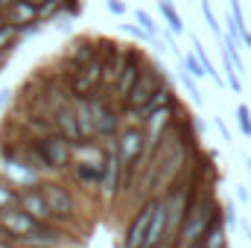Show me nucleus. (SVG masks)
Returning a JSON list of instances; mask_svg holds the SVG:
<instances>
[{
    "mask_svg": "<svg viewBox=\"0 0 251 248\" xmlns=\"http://www.w3.org/2000/svg\"><path fill=\"white\" fill-rule=\"evenodd\" d=\"M216 207H219V201L213 198V190H204L201 198H199V204H196V210L181 222V228H178V234H176V246L178 248L201 246V237H204V231H207L210 216H213Z\"/></svg>",
    "mask_w": 251,
    "mask_h": 248,
    "instance_id": "f257e3e1",
    "label": "nucleus"
},
{
    "mask_svg": "<svg viewBox=\"0 0 251 248\" xmlns=\"http://www.w3.org/2000/svg\"><path fill=\"white\" fill-rule=\"evenodd\" d=\"M38 187H41V193H44V198H47V204L53 210V222H62V225H67L73 231L76 222L82 219L79 216V201H76L73 190L64 187L59 178H44Z\"/></svg>",
    "mask_w": 251,
    "mask_h": 248,
    "instance_id": "f03ea898",
    "label": "nucleus"
},
{
    "mask_svg": "<svg viewBox=\"0 0 251 248\" xmlns=\"http://www.w3.org/2000/svg\"><path fill=\"white\" fill-rule=\"evenodd\" d=\"M170 82V76H167V67L161 62H152V59H146L143 62V70H140V76H137V82H134V88L128 91V97H126L123 105H128V108H143L164 85ZM120 105V108H123Z\"/></svg>",
    "mask_w": 251,
    "mask_h": 248,
    "instance_id": "7ed1b4c3",
    "label": "nucleus"
},
{
    "mask_svg": "<svg viewBox=\"0 0 251 248\" xmlns=\"http://www.w3.org/2000/svg\"><path fill=\"white\" fill-rule=\"evenodd\" d=\"M32 143H35L38 155L44 158V164L50 167V173L56 178L70 173V167H73V143H67L59 131L44 134V137H32Z\"/></svg>",
    "mask_w": 251,
    "mask_h": 248,
    "instance_id": "20e7f679",
    "label": "nucleus"
},
{
    "mask_svg": "<svg viewBox=\"0 0 251 248\" xmlns=\"http://www.w3.org/2000/svg\"><path fill=\"white\" fill-rule=\"evenodd\" d=\"M102 146H105V170H102L100 196H102L105 204H111L114 198L123 196V161H120L117 137H114V140H102Z\"/></svg>",
    "mask_w": 251,
    "mask_h": 248,
    "instance_id": "39448f33",
    "label": "nucleus"
},
{
    "mask_svg": "<svg viewBox=\"0 0 251 248\" xmlns=\"http://www.w3.org/2000/svg\"><path fill=\"white\" fill-rule=\"evenodd\" d=\"M143 62H146V53H143L137 44L123 47V70H120V79H117V85L108 91L111 102H117V105L126 102L128 91L134 88V82H137V76H140V70H143Z\"/></svg>",
    "mask_w": 251,
    "mask_h": 248,
    "instance_id": "423d86ee",
    "label": "nucleus"
},
{
    "mask_svg": "<svg viewBox=\"0 0 251 248\" xmlns=\"http://www.w3.org/2000/svg\"><path fill=\"white\" fill-rule=\"evenodd\" d=\"M97 59V38H91V35H79V38H73L70 44H67V50L62 53V59H59V76H67V73H76V70H82L85 64H91Z\"/></svg>",
    "mask_w": 251,
    "mask_h": 248,
    "instance_id": "0eeeda50",
    "label": "nucleus"
},
{
    "mask_svg": "<svg viewBox=\"0 0 251 248\" xmlns=\"http://www.w3.org/2000/svg\"><path fill=\"white\" fill-rule=\"evenodd\" d=\"M41 228V222H35L29 213H24L18 204L0 210V240L6 243H18L21 237H29Z\"/></svg>",
    "mask_w": 251,
    "mask_h": 248,
    "instance_id": "6e6552de",
    "label": "nucleus"
},
{
    "mask_svg": "<svg viewBox=\"0 0 251 248\" xmlns=\"http://www.w3.org/2000/svg\"><path fill=\"white\" fill-rule=\"evenodd\" d=\"M155 207H158V198H149L143 201L134 213H131V222L123 234V248H143V240H146V231L152 225V216H155Z\"/></svg>",
    "mask_w": 251,
    "mask_h": 248,
    "instance_id": "1a4fd4ad",
    "label": "nucleus"
},
{
    "mask_svg": "<svg viewBox=\"0 0 251 248\" xmlns=\"http://www.w3.org/2000/svg\"><path fill=\"white\" fill-rule=\"evenodd\" d=\"M18 207L24 213H29L35 222H53V210H50V204H47V198H44L38 184L18 190Z\"/></svg>",
    "mask_w": 251,
    "mask_h": 248,
    "instance_id": "9d476101",
    "label": "nucleus"
},
{
    "mask_svg": "<svg viewBox=\"0 0 251 248\" xmlns=\"http://www.w3.org/2000/svg\"><path fill=\"white\" fill-rule=\"evenodd\" d=\"M50 117H53V125H56V131L62 134L67 143H73V146L85 143V140H82V131H79V120H76V108H73V99H70L67 105H62L59 111H53Z\"/></svg>",
    "mask_w": 251,
    "mask_h": 248,
    "instance_id": "9b49d317",
    "label": "nucleus"
},
{
    "mask_svg": "<svg viewBox=\"0 0 251 248\" xmlns=\"http://www.w3.org/2000/svg\"><path fill=\"white\" fill-rule=\"evenodd\" d=\"M201 248H228V234H225V216H222V204L213 210L210 225L201 237Z\"/></svg>",
    "mask_w": 251,
    "mask_h": 248,
    "instance_id": "f8f14e48",
    "label": "nucleus"
},
{
    "mask_svg": "<svg viewBox=\"0 0 251 248\" xmlns=\"http://www.w3.org/2000/svg\"><path fill=\"white\" fill-rule=\"evenodd\" d=\"M73 108H76V120H79L82 140H85V143H94V140H97V131H94V117H91L88 99H73Z\"/></svg>",
    "mask_w": 251,
    "mask_h": 248,
    "instance_id": "ddd939ff",
    "label": "nucleus"
},
{
    "mask_svg": "<svg viewBox=\"0 0 251 248\" xmlns=\"http://www.w3.org/2000/svg\"><path fill=\"white\" fill-rule=\"evenodd\" d=\"M176 99H178V97H176V88H173V82H167V85H164V88H161V91H158V94H155L143 108H140L143 123H146V117H149V114H155L158 108H164V105H170V102H176Z\"/></svg>",
    "mask_w": 251,
    "mask_h": 248,
    "instance_id": "4468645a",
    "label": "nucleus"
},
{
    "mask_svg": "<svg viewBox=\"0 0 251 248\" xmlns=\"http://www.w3.org/2000/svg\"><path fill=\"white\" fill-rule=\"evenodd\" d=\"M158 12H161L167 29H170L173 35H181V32H184V18H181V12L176 9L173 0H158Z\"/></svg>",
    "mask_w": 251,
    "mask_h": 248,
    "instance_id": "2eb2a0df",
    "label": "nucleus"
},
{
    "mask_svg": "<svg viewBox=\"0 0 251 248\" xmlns=\"http://www.w3.org/2000/svg\"><path fill=\"white\" fill-rule=\"evenodd\" d=\"M6 15H9V24H12V26H26V24H32V21H38V9H35L32 3H26V0H18Z\"/></svg>",
    "mask_w": 251,
    "mask_h": 248,
    "instance_id": "dca6fc26",
    "label": "nucleus"
},
{
    "mask_svg": "<svg viewBox=\"0 0 251 248\" xmlns=\"http://www.w3.org/2000/svg\"><path fill=\"white\" fill-rule=\"evenodd\" d=\"M193 53H196V59L201 62V67H204V73H207V79H210L213 85H219V88H222V85H225V76H222V73H219V70L213 67V62H210V56H207V50H204V44H201V41H199L196 35H193Z\"/></svg>",
    "mask_w": 251,
    "mask_h": 248,
    "instance_id": "f3484780",
    "label": "nucleus"
},
{
    "mask_svg": "<svg viewBox=\"0 0 251 248\" xmlns=\"http://www.w3.org/2000/svg\"><path fill=\"white\" fill-rule=\"evenodd\" d=\"M131 15H134V24H137V26H140L146 35H152V38H158V35H161V26H158V21H155V18L146 12V9H134Z\"/></svg>",
    "mask_w": 251,
    "mask_h": 248,
    "instance_id": "a211bd4d",
    "label": "nucleus"
},
{
    "mask_svg": "<svg viewBox=\"0 0 251 248\" xmlns=\"http://www.w3.org/2000/svg\"><path fill=\"white\" fill-rule=\"evenodd\" d=\"M199 9H201V18H204V24H207V29L216 35V41H222V24H219V18H216V12H213V6L207 3V0H199Z\"/></svg>",
    "mask_w": 251,
    "mask_h": 248,
    "instance_id": "6ab92c4d",
    "label": "nucleus"
},
{
    "mask_svg": "<svg viewBox=\"0 0 251 248\" xmlns=\"http://www.w3.org/2000/svg\"><path fill=\"white\" fill-rule=\"evenodd\" d=\"M222 70H225V85H228L234 94H243V79H240V73H237L234 62L228 59V53H222Z\"/></svg>",
    "mask_w": 251,
    "mask_h": 248,
    "instance_id": "aec40b11",
    "label": "nucleus"
},
{
    "mask_svg": "<svg viewBox=\"0 0 251 248\" xmlns=\"http://www.w3.org/2000/svg\"><path fill=\"white\" fill-rule=\"evenodd\" d=\"M62 12H64V3H62V0H47V3L38 9V21L47 26V24H53Z\"/></svg>",
    "mask_w": 251,
    "mask_h": 248,
    "instance_id": "412c9836",
    "label": "nucleus"
},
{
    "mask_svg": "<svg viewBox=\"0 0 251 248\" xmlns=\"http://www.w3.org/2000/svg\"><path fill=\"white\" fill-rule=\"evenodd\" d=\"M15 204H18V187L12 184V181H6V178L0 175V210L15 207Z\"/></svg>",
    "mask_w": 251,
    "mask_h": 248,
    "instance_id": "4be33fe9",
    "label": "nucleus"
},
{
    "mask_svg": "<svg viewBox=\"0 0 251 248\" xmlns=\"http://www.w3.org/2000/svg\"><path fill=\"white\" fill-rule=\"evenodd\" d=\"M178 82L184 85V91L190 94V99H193L196 105H201V91H199V85H196V79L190 76V73L184 70V67H178Z\"/></svg>",
    "mask_w": 251,
    "mask_h": 248,
    "instance_id": "5701e85b",
    "label": "nucleus"
},
{
    "mask_svg": "<svg viewBox=\"0 0 251 248\" xmlns=\"http://www.w3.org/2000/svg\"><path fill=\"white\" fill-rule=\"evenodd\" d=\"M181 67L187 70V73H190V76H193V79H196V82L207 76V73H204V67H201V62L196 59V53H193V50H190V53H184V56H181Z\"/></svg>",
    "mask_w": 251,
    "mask_h": 248,
    "instance_id": "b1692460",
    "label": "nucleus"
},
{
    "mask_svg": "<svg viewBox=\"0 0 251 248\" xmlns=\"http://www.w3.org/2000/svg\"><path fill=\"white\" fill-rule=\"evenodd\" d=\"M234 114H237V125H240L243 137H251V108L246 105V102H240Z\"/></svg>",
    "mask_w": 251,
    "mask_h": 248,
    "instance_id": "393cba45",
    "label": "nucleus"
},
{
    "mask_svg": "<svg viewBox=\"0 0 251 248\" xmlns=\"http://www.w3.org/2000/svg\"><path fill=\"white\" fill-rule=\"evenodd\" d=\"M222 216H225V225H240V216H237L234 201H225L222 204Z\"/></svg>",
    "mask_w": 251,
    "mask_h": 248,
    "instance_id": "a878e982",
    "label": "nucleus"
},
{
    "mask_svg": "<svg viewBox=\"0 0 251 248\" xmlns=\"http://www.w3.org/2000/svg\"><path fill=\"white\" fill-rule=\"evenodd\" d=\"M123 32H128L131 38H137V41H158V38H152V35H146L140 26H134V24H123Z\"/></svg>",
    "mask_w": 251,
    "mask_h": 248,
    "instance_id": "bb28decb",
    "label": "nucleus"
},
{
    "mask_svg": "<svg viewBox=\"0 0 251 248\" xmlns=\"http://www.w3.org/2000/svg\"><path fill=\"white\" fill-rule=\"evenodd\" d=\"M105 9H108L111 15H117V18H123L126 12H128V6H126V0H105Z\"/></svg>",
    "mask_w": 251,
    "mask_h": 248,
    "instance_id": "cd10ccee",
    "label": "nucleus"
},
{
    "mask_svg": "<svg viewBox=\"0 0 251 248\" xmlns=\"http://www.w3.org/2000/svg\"><path fill=\"white\" fill-rule=\"evenodd\" d=\"M62 3H64V15H70V18H76L82 12V0H62Z\"/></svg>",
    "mask_w": 251,
    "mask_h": 248,
    "instance_id": "c85d7f7f",
    "label": "nucleus"
},
{
    "mask_svg": "<svg viewBox=\"0 0 251 248\" xmlns=\"http://www.w3.org/2000/svg\"><path fill=\"white\" fill-rule=\"evenodd\" d=\"M237 201H243V204H249V201H251V193H249V187H246V184L237 187Z\"/></svg>",
    "mask_w": 251,
    "mask_h": 248,
    "instance_id": "c756f323",
    "label": "nucleus"
},
{
    "mask_svg": "<svg viewBox=\"0 0 251 248\" xmlns=\"http://www.w3.org/2000/svg\"><path fill=\"white\" fill-rule=\"evenodd\" d=\"M213 123H216V128H219V134H222V140H231V131H228V125H225V120H222V117H216Z\"/></svg>",
    "mask_w": 251,
    "mask_h": 248,
    "instance_id": "7c9ffc66",
    "label": "nucleus"
},
{
    "mask_svg": "<svg viewBox=\"0 0 251 248\" xmlns=\"http://www.w3.org/2000/svg\"><path fill=\"white\" fill-rule=\"evenodd\" d=\"M155 248H178V246H176V237H164Z\"/></svg>",
    "mask_w": 251,
    "mask_h": 248,
    "instance_id": "2f4dec72",
    "label": "nucleus"
},
{
    "mask_svg": "<svg viewBox=\"0 0 251 248\" xmlns=\"http://www.w3.org/2000/svg\"><path fill=\"white\" fill-rule=\"evenodd\" d=\"M240 231L246 234V240H251V222L249 219H240Z\"/></svg>",
    "mask_w": 251,
    "mask_h": 248,
    "instance_id": "473e14b6",
    "label": "nucleus"
},
{
    "mask_svg": "<svg viewBox=\"0 0 251 248\" xmlns=\"http://www.w3.org/2000/svg\"><path fill=\"white\" fill-rule=\"evenodd\" d=\"M6 24H9V15H6V12H0V29H3Z\"/></svg>",
    "mask_w": 251,
    "mask_h": 248,
    "instance_id": "72a5a7b5",
    "label": "nucleus"
},
{
    "mask_svg": "<svg viewBox=\"0 0 251 248\" xmlns=\"http://www.w3.org/2000/svg\"><path fill=\"white\" fill-rule=\"evenodd\" d=\"M26 3H32V6H35V9H41V6H44V3H47V0H26Z\"/></svg>",
    "mask_w": 251,
    "mask_h": 248,
    "instance_id": "f704fd0d",
    "label": "nucleus"
},
{
    "mask_svg": "<svg viewBox=\"0 0 251 248\" xmlns=\"http://www.w3.org/2000/svg\"><path fill=\"white\" fill-rule=\"evenodd\" d=\"M6 99H9V91H0V105H3Z\"/></svg>",
    "mask_w": 251,
    "mask_h": 248,
    "instance_id": "c9c22d12",
    "label": "nucleus"
},
{
    "mask_svg": "<svg viewBox=\"0 0 251 248\" xmlns=\"http://www.w3.org/2000/svg\"><path fill=\"white\" fill-rule=\"evenodd\" d=\"M249 170H251V155H249Z\"/></svg>",
    "mask_w": 251,
    "mask_h": 248,
    "instance_id": "e433bc0d",
    "label": "nucleus"
},
{
    "mask_svg": "<svg viewBox=\"0 0 251 248\" xmlns=\"http://www.w3.org/2000/svg\"><path fill=\"white\" fill-rule=\"evenodd\" d=\"M0 12H3V6H0Z\"/></svg>",
    "mask_w": 251,
    "mask_h": 248,
    "instance_id": "4c0bfd02",
    "label": "nucleus"
},
{
    "mask_svg": "<svg viewBox=\"0 0 251 248\" xmlns=\"http://www.w3.org/2000/svg\"><path fill=\"white\" fill-rule=\"evenodd\" d=\"M225 3H228V0H225Z\"/></svg>",
    "mask_w": 251,
    "mask_h": 248,
    "instance_id": "58836bf2",
    "label": "nucleus"
}]
</instances>
